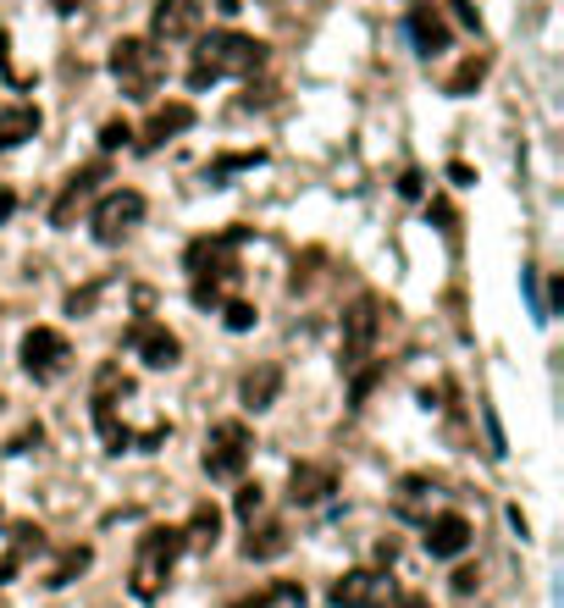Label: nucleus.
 I'll return each mask as SVG.
<instances>
[{"label":"nucleus","mask_w":564,"mask_h":608,"mask_svg":"<svg viewBox=\"0 0 564 608\" xmlns=\"http://www.w3.org/2000/svg\"><path fill=\"white\" fill-rule=\"evenodd\" d=\"M250 238V227H227L216 238H194L183 266L194 277V305H221V294L238 283V243Z\"/></svg>","instance_id":"obj_1"},{"label":"nucleus","mask_w":564,"mask_h":608,"mask_svg":"<svg viewBox=\"0 0 564 608\" xmlns=\"http://www.w3.org/2000/svg\"><path fill=\"white\" fill-rule=\"evenodd\" d=\"M261 67H266V45H261V39L221 28V34H205V39L194 45L189 83H194V90H205V83H216V78H250V72H261Z\"/></svg>","instance_id":"obj_2"},{"label":"nucleus","mask_w":564,"mask_h":608,"mask_svg":"<svg viewBox=\"0 0 564 608\" xmlns=\"http://www.w3.org/2000/svg\"><path fill=\"white\" fill-rule=\"evenodd\" d=\"M183 559V526H149L139 537V553H133V597L139 603H155L172 581V564Z\"/></svg>","instance_id":"obj_3"},{"label":"nucleus","mask_w":564,"mask_h":608,"mask_svg":"<svg viewBox=\"0 0 564 608\" xmlns=\"http://www.w3.org/2000/svg\"><path fill=\"white\" fill-rule=\"evenodd\" d=\"M111 78L122 83V95L133 100H149L167 78V56H160L155 39H117L111 45Z\"/></svg>","instance_id":"obj_4"},{"label":"nucleus","mask_w":564,"mask_h":608,"mask_svg":"<svg viewBox=\"0 0 564 608\" xmlns=\"http://www.w3.org/2000/svg\"><path fill=\"white\" fill-rule=\"evenodd\" d=\"M250 454H255L250 426H244V420H221V426H211L200 465H205V476H211V481H238V476L250 470Z\"/></svg>","instance_id":"obj_5"},{"label":"nucleus","mask_w":564,"mask_h":608,"mask_svg":"<svg viewBox=\"0 0 564 608\" xmlns=\"http://www.w3.org/2000/svg\"><path fill=\"white\" fill-rule=\"evenodd\" d=\"M382 299L376 294H360L349 310H344V337H338V360H344V371H360L365 360H371V349H376V337H382Z\"/></svg>","instance_id":"obj_6"},{"label":"nucleus","mask_w":564,"mask_h":608,"mask_svg":"<svg viewBox=\"0 0 564 608\" xmlns=\"http://www.w3.org/2000/svg\"><path fill=\"white\" fill-rule=\"evenodd\" d=\"M67 366H72V343L56 326H28L23 332V371L34 382H61Z\"/></svg>","instance_id":"obj_7"},{"label":"nucleus","mask_w":564,"mask_h":608,"mask_svg":"<svg viewBox=\"0 0 564 608\" xmlns=\"http://www.w3.org/2000/svg\"><path fill=\"white\" fill-rule=\"evenodd\" d=\"M139 222H144V194H139V189H111V194L95 205V216H89V227H95L100 243H122Z\"/></svg>","instance_id":"obj_8"},{"label":"nucleus","mask_w":564,"mask_h":608,"mask_svg":"<svg viewBox=\"0 0 564 608\" xmlns=\"http://www.w3.org/2000/svg\"><path fill=\"white\" fill-rule=\"evenodd\" d=\"M398 597V586L376 570H349L333 581V608H387Z\"/></svg>","instance_id":"obj_9"},{"label":"nucleus","mask_w":564,"mask_h":608,"mask_svg":"<svg viewBox=\"0 0 564 608\" xmlns=\"http://www.w3.org/2000/svg\"><path fill=\"white\" fill-rule=\"evenodd\" d=\"M128 343L139 349V360H144L149 371H167V366H178V360H183V343H178V332H167L160 321H133Z\"/></svg>","instance_id":"obj_10"},{"label":"nucleus","mask_w":564,"mask_h":608,"mask_svg":"<svg viewBox=\"0 0 564 608\" xmlns=\"http://www.w3.org/2000/svg\"><path fill=\"white\" fill-rule=\"evenodd\" d=\"M200 17H205L200 0H155V12H149V34H155L160 45H172V39H194V34H200Z\"/></svg>","instance_id":"obj_11"},{"label":"nucleus","mask_w":564,"mask_h":608,"mask_svg":"<svg viewBox=\"0 0 564 608\" xmlns=\"http://www.w3.org/2000/svg\"><path fill=\"white\" fill-rule=\"evenodd\" d=\"M106 178H111V166H106V160L77 166L72 178H67V189H61V200L50 205V227H72V222H77V211H84V200L95 194V183H106Z\"/></svg>","instance_id":"obj_12"},{"label":"nucleus","mask_w":564,"mask_h":608,"mask_svg":"<svg viewBox=\"0 0 564 608\" xmlns=\"http://www.w3.org/2000/svg\"><path fill=\"white\" fill-rule=\"evenodd\" d=\"M470 520L465 514H427V553L432 559H459L470 548Z\"/></svg>","instance_id":"obj_13"},{"label":"nucleus","mask_w":564,"mask_h":608,"mask_svg":"<svg viewBox=\"0 0 564 608\" xmlns=\"http://www.w3.org/2000/svg\"><path fill=\"white\" fill-rule=\"evenodd\" d=\"M189 128H194V106H183V100L155 106L149 122H144V133H139V150H160L167 139H178V133H189Z\"/></svg>","instance_id":"obj_14"},{"label":"nucleus","mask_w":564,"mask_h":608,"mask_svg":"<svg viewBox=\"0 0 564 608\" xmlns=\"http://www.w3.org/2000/svg\"><path fill=\"white\" fill-rule=\"evenodd\" d=\"M410 39H416L421 56L448 50V23H443V12H437V0H410Z\"/></svg>","instance_id":"obj_15"},{"label":"nucleus","mask_w":564,"mask_h":608,"mask_svg":"<svg viewBox=\"0 0 564 608\" xmlns=\"http://www.w3.org/2000/svg\"><path fill=\"white\" fill-rule=\"evenodd\" d=\"M333 487H338L333 465H293V470H288V503H299V509L321 503Z\"/></svg>","instance_id":"obj_16"},{"label":"nucleus","mask_w":564,"mask_h":608,"mask_svg":"<svg viewBox=\"0 0 564 608\" xmlns=\"http://www.w3.org/2000/svg\"><path fill=\"white\" fill-rule=\"evenodd\" d=\"M277 393H283V371L277 366H255L244 382H238V404H244V409H272L277 404Z\"/></svg>","instance_id":"obj_17"},{"label":"nucleus","mask_w":564,"mask_h":608,"mask_svg":"<svg viewBox=\"0 0 564 608\" xmlns=\"http://www.w3.org/2000/svg\"><path fill=\"white\" fill-rule=\"evenodd\" d=\"M34 133H39V106H7V111H0V155L17 150Z\"/></svg>","instance_id":"obj_18"},{"label":"nucleus","mask_w":564,"mask_h":608,"mask_svg":"<svg viewBox=\"0 0 564 608\" xmlns=\"http://www.w3.org/2000/svg\"><path fill=\"white\" fill-rule=\"evenodd\" d=\"M488 72H493V56H488V50H476V56H465V61L448 72L443 90H448L454 100H465V95H476V90H481V78H488Z\"/></svg>","instance_id":"obj_19"},{"label":"nucleus","mask_w":564,"mask_h":608,"mask_svg":"<svg viewBox=\"0 0 564 608\" xmlns=\"http://www.w3.org/2000/svg\"><path fill=\"white\" fill-rule=\"evenodd\" d=\"M216 532H221V514H216V503H200L194 514H189V526H183V548H216Z\"/></svg>","instance_id":"obj_20"},{"label":"nucleus","mask_w":564,"mask_h":608,"mask_svg":"<svg viewBox=\"0 0 564 608\" xmlns=\"http://www.w3.org/2000/svg\"><path fill=\"white\" fill-rule=\"evenodd\" d=\"M244 553L250 559H277V553H288V532L277 526V520H272V526H250V543H244Z\"/></svg>","instance_id":"obj_21"},{"label":"nucleus","mask_w":564,"mask_h":608,"mask_svg":"<svg viewBox=\"0 0 564 608\" xmlns=\"http://www.w3.org/2000/svg\"><path fill=\"white\" fill-rule=\"evenodd\" d=\"M89 564H95V553H89V548H67V553L56 559V570L45 575V586L56 592V586H67V581H77V575H84Z\"/></svg>","instance_id":"obj_22"},{"label":"nucleus","mask_w":564,"mask_h":608,"mask_svg":"<svg viewBox=\"0 0 564 608\" xmlns=\"http://www.w3.org/2000/svg\"><path fill=\"white\" fill-rule=\"evenodd\" d=\"M277 603H304V586H293V581H283V586H272V592H261V597H244V603H232V608H277Z\"/></svg>","instance_id":"obj_23"},{"label":"nucleus","mask_w":564,"mask_h":608,"mask_svg":"<svg viewBox=\"0 0 564 608\" xmlns=\"http://www.w3.org/2000/svg\"><path fill=\"white\" fill-rule=\"evenodd\" d=\"M266 160V150H244V155H221V160H211V171H205V178L211 183H221L227 178V171H244V166H261Z\"/></svg>","instance_id":"obj_24"},{"label":"nucleus","mask_w":564,"mask_h":608,"mask_svg":"<svg viewBox=\"0 0 564 608\" xmlns=\"http://www.w3.org/2000/svg\"><path fill=\"white\" fill-rule=\"evenodd\" d=\"M421 492H432L427 476H405V481H398V514H421Z\"/></svg>","instance_id":"obj_25"},{"label":"nucleus","mask_w":564,"mask_h":608,"mask_svg":"<svg viewBox=\"0 0 564 608\" xmlns=\"http://www.w3.org/2000/svg\"><path fill=\"white\" fill-rule=\"evenodd\" d=\"M227 332H250L255 326V305H244V299H227Z\"/></svg>","instance_id":"obj_26"},{"label":"nucleus","mask_w":564,"mask_h":608,"mask_svg":"<svg viewBox=\"0 0 564 608\" xmlns=\"http://www.w3.org/2000/svg\"><path fill=\"white\" fill-rule=\"evenodd\" d=\"M100 288H106V283H89V288H72V294H67V315H89V310H95V299H100Z\"/></svg>","instance_id":"obj_27"},{"label":"nucleus","mask_w":564,"mask_h":608,"mask_svg":"<svg viewBox=\"0 0 564 608\" xmlns=\"http://www.w3.org/2000/svg\"><path fill=\"white\" fill-rule=\"evenodd\" d=\"M261 503H266L261 481H244V487H238V514H244V520H255V514H261Z\"/></svg>","instance_id":"obj_28"},{"label":"nucleus","mask_w":564,"mask_h":608,"mask_svg":"<svg viewBox=\"0 0 564 608\" xmlns=\"http://www.w3.org/2000/svg\"><path fill=\"white\" fill-rule=\"evenodd\" d=\"M128 139H133V128H128V122H122V117H111V122H106V128H100V150H122V144H128Z\"/></svg>","instance_id":"obj_29"},{"label":"nucleus","mask_w":564,"mask_h":608,"mask_svg":"<svg viewBox=\"0 0 564 608\" xmlns=\"http://www.w3.org/2000/svg\"><path fill=\"white\" fill-rule=\"evenodd\" d=\"M39 438H45V431H39V426H23V431H17V438L7 443V449H12V454H28V449H39Z\"/></svg>","instance_id":"obj_30"},{"label":"nucleus","mask_w":564,"mask_h":608,"mask_svg":"<svg viewBox=\"0 0 564 608\" xmlns=\"http://www.w3.org/2000/svg\"><path fill=\"white\" fill-rule=\"evenodd\" d=\"M476 581H481V575H476L470 564H465V570H454V592H459V597H470V592H476Z\"/></svg>","instance_id":"obj_31"},{"label":"nucleus","mask_w":564,"mask_h":608,"mask_svg":"<svg viewBox=\"0 0 564 608\" xmlns=\"http://www.w3.org/2000/svg\"><path fill=\"white\" fill-rule=\"evenodd\" d=\"M454 12H459V23H470V28H481V12L470 7V0H454Z\"/></svg>","instance_id":"obj_32"},{"label":"nucleus","mask_w":564,"mask_h":608,"mask_svg":"<svg viewBox=\"0 0 564 608\" xmlns=\"http://www.w3.org/2000/svg\"><path fill=\"white\" fill-rule=\"evenodd\" d=\"M12 211H17V194H12V189H0V227L12 222Z\"/></svg>","instance_id":"obj_33"},{"label":"nucleus","mask_w":564,"mask_h":608,"mask_svg":"<svg viewBox=\"0 0 564 608\" xmlns=\"http://www.w3.org/2000/svg\"><path fill=\"white\" fill-rule=\"evenodd\" d=\"M398 194L416 200V194H421V171H405V178H398Z\"/></svg>","instance_id":"obj_34"},{"label":"nucleus","mask_w":564,"mask_h":608,"mask_svg":"<svg viewBox=\"0 0 564 608\" xmlns=\"http://www.w3.org/2000/svg\"><path fill=\"white\" fill-rule=\"evenodd\" d=\"M432 222H443V233H454V211L443 200H432Z\"/></svg>","instance_id":"obj_35"},{"label":"nucleus","mask_w":564,"mask_h":608,"mask_svg":"<svg viewBox=\"0 0 564 608\" xmlns=\"http://www.w3.org/2000/svg\"><path fill=\"white\" fill-rule=\"evenodd\" d=\"M387 608H432V603H427V597H405V592H398Z\"/></svg>","instance_id":"obj_36"},{"label":"nucleus","mask_w":564,"mask_h":608,"mask_svg":"<svg viewBox=\"0 0 564 608\" xmlns=\"http://www.w3.org/2000/svg\"><path fill=\"white\" fill-rule=\"evenodd\" d=\"M7 45H12V39H7V34H0V72H12V61H7Z\"/></svg>","instance_id":"obj_37"},{"label":"nucleus","mask_w":564,"mask_h":608,"mask_svg":"<svg viewBox=\"0 0 564 608\" xmlns=\"http://www.w3.org/2000/svg\"><path fill=\"white\" fill-rule=\"evenodd\" d=\"M0 409H7V393H0Z\"/></svg>","instance_id":"obj_38"}]
</instances>
